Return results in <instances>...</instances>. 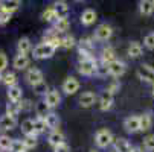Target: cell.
<instances>
[{"label":"cell","mask_w":154,"mask_h":152,"mask_svg":"<svg viewBox=\"0 0 154 152\" xmlns=\"http://www.w3.org/2000/svg\"><path fill=\"white\" fill-rule=\"evenodd\" d=\"M55 50H57V47L54 44H51L48 41H43L32 49V56L35 59H48V58L54 56Z\"/></svg>","instance_id":"cell-1"},{"label":"cell","mask_w":154,"mask_h":152,"mask_svg":"<svg viewBox=\"0 0 154 152\" xmlns=\"http://www.w3.org/2000/svg\"><path fill=\"white\" fill-rule=\"evenodd\" d=\"M95 143L98 148L104 149V148H108L112 143H115V137L112 134V131H108V129H99V131L95 134Z\"/></svg>","instance_id":"cell-2"},{"label":"cell","mask_w":154,"mask_h":152,"mask_svg":"<svg viewBox=\"0 0 154 152\" xmlns=\"http://www.w3.org/2000/svg\"><path fill=\"white\" fill-rule=\"evenodd\" d=\"M96 66H98V62L95 58H84L79 61L78 72L84 76H92L96 73Z\"/></svg>","instance_id":"cell-3"},{"label":"cell","mask_w":154,"mask_h":152,"mask_svg":"<svg viewBox=\"0 0 154 152\" xmlns=\"http://www.w3.org/2000/svg\"><path fill=\"white\" fill-rule=\"evenodd\" d=\"M136 75L142 82L154 84V67H151L149 64H142V66L136 70Z\"/></svg>","instance_id":"cell-4"},{"label":"cell","mask_w":154,"mask_h":152,"mask_svg":"<svg viewBox=\"0 0 154 152\" xmlns=\"http://www.w3.org/2000/svg\"><path fill=\"white\" fill-rule=\"evenodd\" d=\"M124 128L130 134H136L140 131V117L139 116H128L124 120Z\"/></svg>","instance_id":"cell-5"},{"label":"cell","mask_w":154,"mask_h":152,"mask_svg":"<svg viewBox=\"0 0 154 152\" xmlns=\"http://www.w3.org/2000/svg\"><path fill=\"white\" fill-rule=\"evenodd\" d=\"M127 70V66H125V62L124 61H113V62H110L108 64V73L110 76H113V78H121Z\"/></svg>","instance_id":"cell-6"},{"label":"cell","mask_w":154,"mask_h":152,"mask_svg":"<svg viewBox=\"0 0 154 152\" xmlns=\"http://www.w3.org/2000/svg\"><path fill=\"white\" fill-rule=\"evenodd\" d=\"M113 35V29L108 25H99L95 31V38L98 41H108Z\"/></svg>","instance_id":"cell-7"},{"label":"cell","mask_w":154,"mask_h":152,"mask_svg":"<svg viewBox=\"0 0 154 152\" xmlns=\"http://www.w3.org/2000/svg\"><path fill=\"white\" fill-rule=\"evenodd\" d=\"M78 90H79V82H78L76 78L69 76V78L64 79V82H63V91L66 94H75Z\"/></svg>","instance_id":"cell-8"},{"label":"cell","mask_w":154,"mask_h":152,"mask_svg":"<svg viewBox=\"0 0 154 152\" xmlns=\"http://www.w3.org/2000/svg\"><path fill=\"white\" fill-rule=\"evenodd\" d=\"M26 81L32 87H35V85H38V84H41L43 81H45V76H43V72L38 70V69H29L26 72Z\"/></svg>","instance_id":"cell-9"},{"label":"cell","mask_w":154,"mask_h":152,"mask_svg":"<svg viewBox=\"0 0 154 152\" xmlns=\"http://www.w3.org/2000/svg\"><path fill=\"white\" fill-rule=\"evenodd\" d=\"M17 126V119L9 116V114H3L0 117V131H11Z\"/></svg>","instance_id":"cell-10"},{"label":"cell","mask_w":154,"mask_h":152,"mask_svg":"<svg viewBox=\"0 0 154 152\" xmlns=\"http://www.w3.org/2000/svg\"><path fill=\"white\" fill-rule=\"evenodd\" d=\"M45 102L51 106V108H57L61 103V94L58 93V90H49L45 94Z\"/></svg>","instance_id":"cell-11"},{"label":"cell","mask_w":154,"mask_h":152,"mask_svg":"<svg viewBox=\"0 0 154 152\" xmlns=\"http://www.w3.org/2000/svg\"><path fill=\"white\" fill-rule=\"evenodd\" d=\"M113 96L115 94H112L107 90L101 94V97H99V108H101V111H108L110 108L113 106Z\"/></svg>","instance_id":"cell-12"},{"label":"cell","mask_w":154,"mask_h":152,"mask_svg":"<svg viewBox=\"0 0 154 152\" xmlns=\"http://www.w3.org/2000/svg\"><path fill=\"white\" fill-rule=\"evenodd\" d=\"M12 66H14L15 70H25V69H28L29 67V58H28V55H21V53L15 55V58L12 61Z\"/></svg>","instance_id":"cell-13"},{"label":"cell","mask_w":154,"mask_h":152,"mask_svg":"<svg viewBox=\"0 0 154 152\" xmlns=\"http://www.w3.org/2000/svg\"><path fill=\"white\" fill-rule=\"evenodd\" d=\"M96 102V94L93 91H85L79 96V105L82 108H90Z\"/></svg>","instance_id":"cell-14"},{"label":"cell","mask_w":154,"mask_h":152,"mask_svg":"<svg viewBox=\"0 0 154 152\" xmlns=\"http://www.w3.org/2000/svg\"><path fill=\"white\" fill-rule=\"evenodd\" d=\"M21 97H23V90H21V87L12 85V87H9V88H8V99L11 102L18 103L21 100Z\"/></svg>","instance_id":"cell-15"},{"label":"cell","mask_w":154,"mask_h":152,"mask_svg":"<svg viewBox=\"0 0 154 152\" xmlns=\"http://www.w3.org/2000/svg\"><path fill=\"white\" fill-rule=\"evenodd\" d=\"M127 52H128V56H130V58L136 59V58H140V56H142L143 47H142L140 43L133 41V43H130V46H128V50H127Z\"/></svg>","instance_id":"cell-16"},{"label":"cell","mask_w":154,"mask_h":152,"mask_svg":"<svg viewBox=\"0 0 154 152\" xmlns=\"http://www.w3.org/2000/svg\"><path fill=\"white\" fill-rule=\"evenodd\" d=\"M48 142H49V145L52 148H57L58 145L64 143V134L60 131V129H54V131L49 134V137H48Z\"/></svg>","instance_id":"cell-17"},{"label":"cell","mask_w":154,"mask_h":152,"mask_svg":"<svg viewBox=\"0 0 154 152\" xmlns=\"http://www.w3.org/2000/svg\"><path fill=\"white\" fill-rule=\"evenodd\" d=\"M139 12L145 17H149L154 12V0H140L139 2Z\"/></svg>","instance_id":"cell-18"},{"label":"cell","mask_w":154,"mask_h":152,"mask_svg":"<svg viewBox=\"0 0 154 152\" xmlns=\"http://www.w3.org/2000/svg\"><path fill=\"white\" fill-rule=\"evenodd\" d=\"M113 148H115V152H131L133 151L131 143L125 139H116L113 143Z\"/></svg>","instance_id":"cell-19"},{"label":"cell","mask_w":154,"mask_h":152,"mask_svg":"<svg viewBox=\"0 0 154 152\" xmlns=\"http://www.w3.org/2000/svg\"><path fill=\"white\" fill-rule=\"evenodd\" d=\"M96 12L93 9H85L82 14H81V23L84 26H92L95 21H96Z\"/></svg>","instance_id":"cell-20"},{"label":"cell","mask_w":154,"mask_h":152,"mask_svg":"<svg viewBox=\"0 0 154 152\" xmlns=\"http://www.w3.org/2000/svg\"><path fill=\"white\" fill-rule=\"evenodd\" d=\"M32 50V44H31V40L28 37H23L20 38L18 43H17V52L21 53V55H26Z\"/></svg>","instance_id":"cell-21"},{"label":"cell","mask_w":154,"mask_h":152,"mask_svg":"<svg viewBox=\"0 0 154 152\" xmlns=\"http://www.w3.org/2000/svg\"><path fill=\"white\" fill-rule=\"evenodd\" d=\"M20 6H21V0H2V3H0V9L9 11V12L17 11Z\"/></svg>","instance_id":"cell-22"},{"label":"cell","mask_w":154,"mask_h":152,"mask_svg":"<svg viewBox=\"0 0 154 152\" xmlns=\"http://www.w3.org/2000/svg\"><path fill=\"white\" fill-rule=\"evenodd\" d=\"M21 133H23L25 136H38L37 131H35L32 119H25L23 122H21Z\"/></svg>","instance_id":"cell-23"},{"label":"cell","mask_w":154,"mask_h":152,"mask_svg":"<svg viewBox=\"0 0 154 152\" xmlns=\"http://www.w3.org/2000/svg\"><path fill=\"white\" fill-rule=\"evenodd\" d=\"M140 117V131L145 133V131H149L151 126H152V116L149 113H143L139 116Z\"/></svg>","instance_id":"cell-24"},{"label":"cell","mask_w":154,"mask_h":152,"mask_svg":"<svg viewBox=\"0 0 154 152\" xmlns=\"http://www.w3.org/2000/svg\"><path fill=\"white\" fill-rule=\"evenodd\" d=\"M54 9H55V14H57L58 18H66L69 14V6L66 2H57L54 5Z\"/></svg>","instance_id":"cell-25"},{"label":"cell","mask_w":154,"mask_h":152,"mask_svg":"<svg viewBox=\"0 0 154 152\" xmlns=\"http://www.w3.org/2000/svg\"><path fill=\"white\" fill-rule=\"evenodd\" d=\"M46 125H48V129H58V126H60V117L55 114V113H49L46 117Z\"/></svg>","instance_id":"cell-26"},{"label":"cell","mask_w":154,"mask_h":152,"mask_svg":"<svg viewBox=\"0 0 154 152\" xmlns=\"http://www.w3.org/2000/svg\"><path fill=\"white\" fill-rule=\"evenodd\" d=\"M101 61L110 64V62H113L116 61V53H115V49L113 47H105L102 50V55H101Z\"/></svg>","instance_id":"cell-27"},{"label":"cell","mask_w":154,"mask_h":152,"mask_svg":"<svg viewBox=\"0 0 154 152\" xmlns=\"http://www.w3.org/2000/svg\"><path fill=\"white\" fill-rule=\"evenodd\" d=\"M69 26H70V23H69L67 17H66V18H57L54 21V29L57 32H66L69 29Z\"/></svg>","instance_id":"cell-28"},{"label":"cell","mask_w":154,"mask_h":152,"mask_svg":"<svg viewBox=\"0 0 154 152\" xmlns=\"http://www.w3.org/2000/svg\"><path fill=\"white\" fill-rule=\"evenodd\" d=\"M49 110H51V106L45 102V100H41L35 105V111H37V116L38 117H46L49 114Z\"/></svg>","instance_id":"cell-29"},{"label":"cell","mask_w":154,"mask_h":152,"mask_svg":"<svg viewBox=\"0 0 154 152\" xmlns=\"http://www.w3.org/2000/svg\"><path fill=\"white\" fill-rule=\"evenodd\" d=\"M34 126H35V131H37V134L45 133L46 129H48L46 119H45V117H37V119H34Z\"/></svg>","instance_id":"cell-30"},{"label":"cell","mask_w":154,"mask_h":152,"mask_svg":"<svg viewBox=\"0 0 154 152\" xmlns=\"http://www.w3.org/2000/svg\"><path fill=\"white\" fill-rule=\"evenodd\" d=\"M12 142L14 140L9 136L2 134V136H0V151H9L11 146H12Z\"/></svg>","instance_id":"cell-31"},{"label":"cell","mask_w":154,"mask_h":152,"mask_svg":"<svg viewBox=\"0 0 154 152\" xmlns=\"http://www.w3.org/2000/svg\"><path fill=\"white\" fill-rule=\"evenodd\" d=\"M20 111H21V110H20V105L15 103V102H11V103L6 105V114H9V116H12V117H15V119H17V116H18Z\"/></svg>","instance_id":"cell-32"},{"label":"cell","mask_w":154,"mask_h":152,"mask_svg":"<svg viewBox=\"0 0 154 152\" xmlns=\"http://www.w3.org/2000/svg\"><path fill=\"white\" fill-rule=\"evenodd\" d=\"M3 84L8 87H12V85H17V76H15V73H12V72H9V73H5L3 75Z\"/></svg>","instance_id":"cell-33"},{"label":"cell","mask_w":154,"mask_h":152,"mask_svg":"<svg viewBox=\"0 0 154 152\" xmlns=\"http://www.w3.org/2000/svg\"><path fill=\"white\" fill-rule=\"evenodd\" d=\"M41 18L45 20V21H55L58 17H57V14H55L54 6H52V8H48L45 12H43V14H41Z\"/></svg>","instance_id":"cell-34"},{"label":"cell","mask_w":154,"mask_h":152,"mask_svg":"<svg viewBox=\"0 0 154 152\" xmlns=\"http://www.w3.org/2000/svg\"><path fill=\"white\" fill-rule=\"evenodd\" d=\"M143 149L146 152H154V134H149L143 139Z\"/></svg>","instance_id":"cell-35"},{"label":"cell","mask_w":154,"mask_h":152,"mask_svg":"<svg viewBox=\"0 0 154 152\" xmlns=\"http://www.w3.org/2000/svg\"><path fill=\"white\" fill-rule=\"evenodd\" d=\"M75 44H76V41L72 35H66L64 38H61V47L64 49H72Z\"/></svg>","instance_id":"cell-36"},{"label":"cell","mask_w":154,"mask_h":152,"mask_svg":"<svg viewBox=\"0 0 154 152\" xmlns=\"http://www.w3.org/2000/svg\"><path fill=\"white\" fill-rule=\"evenodd\" d=\"M23 145H25L26 151L28 149H34L37 146V136H26L23 139Z\"/></svg>","instance_id":"cell-37"},{"label":"cell","mask_w":154,"mask_h":152,"mask_svg":"<svg viewBox=\"0 0 154 152\" xmlns=\"http://www.w3.org/2000/svg\"><path fill=\"white\" fill-rule=\"evenodd\" d=\"M143 46L148 49V50H154V32H149L145 35L143 38Z\"/></svg>","instance_id":"cell-38"},{"label":"cell","mask_w":154,"mask_h":152,"mask_svg":"<svg viewBox=\"0 0 154 152\" xmlns=\"http://www.w3.org/2000/svg\"><path fill=\"white\" fill-rule=\"evenodd\" d=\"M96 75H98V76L110 75V73H108V64H107V62H104V61L98 62V66H96Z\"/></svg>","instance_id":"cell-39"},{"label":"cell","mask_w":154,"mask_h":152,"mask_svg":"<svg viewBox=\"0 0 154 152\" xmlns=\"http://www.w3.org/2000/svg\"><path fill=\"white\" fill-rule=\"evenodd\" d=\"M21 151H26L23 142H21V140H14V142H12V146H11V149H9V152H21Z\"/></svg>","instance_id":"cell-40"},{"label":"cell","mask_w":154,"mask_h":152,"mask_svg":"<svg viewBox=\"0 0 154 152\" xmlns=\"http://www.w3.org/2000/svg\"><path fill=\"white\" fill-rule=\"evenodd\" d=\"M11 17H12V12L0 9V25H6L8 21L11 20Z\"/></svg>","instance_id":"cell-41"},{"label":"cell","mask_w":154,"mask_h":152,"mask_svg":"<svg viewBox=\"0 0 154 152\" xmlns=\"http://www.w3.org/2000/svg\"><path fill=\"white\" fill-rule=\"evenodd\" d=\"M18 105H20V110H21V111H31V110H32V106H34L32 102H31L29 99H26V100H20Z\"/></svg>","instance_id":"cell-42"},{"label":"cell","mask_w":154,"mask_h":152,"mask_svg":"<svg viewBox=\"0 0 154 152\" xmlns=\"http://www.w3.org/2000/svg\"><path fill=\"white\" fill-rule=\"evenodd\" d=\"M34 90H35L38 94H46V93H48V85H46L45 81H43L41 84H38V85L34 87Z\"/></svg>","instance_id":"cell-43"},{"label":"cell","mask_w":154,"mask_h":152,"mask_svg":"<svg viewBox=\"0 0 154 152\" xmlns=\"http://www.w3.org/2000/svg\"><path fill=\"white\" fill-rule=\"evenodd\" d=\"M8 67V58L3 52H0V72H5Z\"/></svg>","instance_id":"cell-44"},{"label":"cell","mask_w":154,"mask_h":152,"mask_svg":"<svg viewBox=\"0 0 154 152\" xmlns=\"http://www.w3.org/2000/svg\"><path fill=\"white\" fill-rule=\"evenodd\" d=\"M54 152H70V146L64 142V143L58 145L57 148H54Z\"/></svg>","instance_id":"cell-45"},{"label":"cell","mask_w":154,"mask_h":152,"mask_svg":"<svg viewBox=\"0 0 154 152\" xmlns=\"http://www.w3.org/2000/svg\"><path fill=\"white\" fill-rule=\"evenodd\" d=\"M119 90H121V84H119V82H113V84H110V85H108V88H107V91H110L112 94L118 93Z\"/></svg>","instance_id":"cell-46"},{"label":"cell","mask_w":154,"mask_h":152,"mask_svg":"<svg viewBox=\"0 0 154 152\" xmlns=\"http://www.w3.org/2000/svg\"><path fill=\"white\" fill-rule=\"evenodd\" d=\"M145 149H142V148H133V151L131 152H143Z\"/></svg>","instance_id":"cell-47"},{"label":"cell","mask_w":154,"mask_h":152,"mask_svg":"<svg viewBox=\"0 0 154 152\" xmlns=\"http://www.w3.org/2000/svg\"><path fill=\"white\" fill-rule=\"evenodd\" d=\"M0 82H3V75H2V72H0Z\"/></svg>","instance_id":"cell-48"},{"label":"cell","mask_w":154,"mask_h":152,"mask_svg":"<svg viewBox=\"0 0 154 152\" xmlns=\"http://www.w3.org/2000/svg\"><path fill=\"white\" fill-rule=\"evenodd\" d=\"M152 96H154V84H152Z\"/></svg>","instance_id":"cell-49"},{"label":"cell","mask_w":154,"mask_h":152,"mask_svg":"<svg viewBox=\"0 0 154 152\" xmlns=\"http://www.w3.org/2000/svg\"><path fill=\"white\" fill-rule=\"evenodd\" d=\"M90 152H98V151H90Z\"/></svg>","instance_id":"cell-50"},{"label":"cell","mask_w":154,"mask_h":152,"mask_svg":"<svg viewBox=\"0 0 154 152\" xmlns=\"http://www.w3.org/2000/svg\"><path fill=\"white\" fill-rule=\"evenodd\" d=\"M21 152H28V151H21Z\"/></svg>","instance_id":"cell-51"},{"label":"cell","mask_w":154,"mask_h":152,"mask_svg":"<svg viewBox=\"0 0 154 152\" xmlns=\"http://www.w3.org/2000/svg\"><path fill=\"white\" fill-rule=\"evenodd\" d=\"M76 2H79V0H76Z\"/></svg>","instance_id":"cell-52"}]
</instances>
